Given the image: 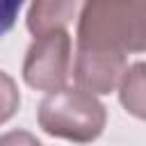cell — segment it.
<instances>
[{
	"label": "cell",
	"mask_w": 146,
	"mask_h": 146,
	"mask_svg": "<svg viewBox=\"0 0 146 146\" xmlns=\"http://www.w3.org/2000/svg\"><path fill=\"white\" fill-rule=\"evenodd\" d=\"M78 48L110 52L146 50V0H82Z\"/></svg>",
	"instance_id": "obj_1"
},
{
	"label": "cell",
	"mask_w": 146,
	"mask_h": 146,
	"mask_svg": "<svg viewBox=\"0 0 146 146\" xmlns=\"http://www.w3.org/2000/svg\"><path fill=\"white\" fill-rule=\"evenodd\" d=\"M39 125L52 135L68 141H91L105 128V107L96 94L78 89H55L39 105Z\"/></svg>",
	"instance_id": "obj_2"
},
{
	"label": "cell",
	"mask_w": 146,
	"mask_h": 146,
	"mask_svg": "<svg viewBox=\"0 0 146 146\" xmlns=\"http://www.w3.org/2000/svg\"><path fill=\"white\" fill-rule=\"evenodd\" d=\"M71 75V36L66 27L36 34L25 52L23 80L36 91H55L66 87Z\"/></svg>",
	"instance_id": "obj_3"
},
{
	"label": "cell",
	"mask_w": 146,
	"mask_h": 146,
	"mask_svg": "<svg viewBox=\"0 0 146 146\" xmlns=\"http://www.w3.org/2000/svg\"><path fill=\"white\" fill-rule=\"evenodd\" d=\"M125 68H128V59L121 52L91 50V48H78L75 50L73 78H75L78 87H82L91 94L114 91L119 87Z\"/></svg>",
	"instance_id": "obj_4"
},
{
	"label": "cell",
	"mask_w": 146,
	"mask_h": 146,
	"mask_svg": "<svg viewBox=\"0 0 146 146\" xmlns=\"http://www.w3.org/2000/svg\"><path fill=\"white\" fill-rule=\"evenodd\" d=\"M78 9V0H32L27 11V30L36 36L48 30L66 27Z\"/></svg>",
	"instance_id": "obj_5"
},
{
	"label": "cell",
	"mask_w": 146,
	"mask_h": 146,
	"mask_svg": "<svg viewBox=\"0 0 146 146\" xmlns=\"http://www.w3.org/2000/svg\"><path fill=\"white\" fill-rule=\"evenodd\" d=\"M119 98L128 114L146 121V64L137 62L125 68L119 82Z\"/></svg>",
	"instance_id": "obj_6"
},
{
	"label": "cell",
	"mask_w": 146,
	"mask_h": 146,
	"mask_svg": "<svg viewBox=\"0 0 146 146\" xmlns=\"http://www.w3.org/2000/svg\"><path fill=\"white\" fill-rule=\"evenodd\" d=\"M21 105V94L16 89V82L0 71V123L9 121Z\"/></svg>",
	"instance_id": "obj_7"
},
{
	"label": "cell",
	"mask_w": 146,
	"mask_h": 146,
	"mask_svg": "<svg viewBox=\"0 0 146 146\" xmlns=\"http://www.w3.org/2000/svg\"><path fill=\"white\" fill-rule=\"evenodd\" d=\"M23 2L25 0H0V36H5L14 27Z\"/></svg>",
	"instance_id": "obj_8"
}]
</instances>
